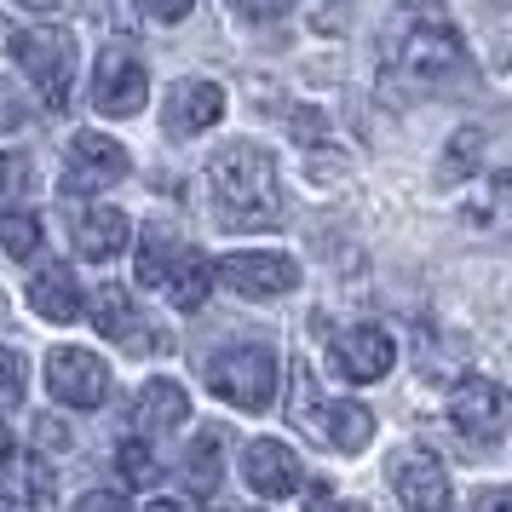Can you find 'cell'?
<instances>
[{
	"mask_svg": "<svg viewBox=\"0 0 512 512\" xmlns=\"http://www.w3.org/2000/svg\"><path fill=\"white\" fill-rule=\"evenodd\" d=\"M472 512H512V489H484L472 501Z\"/></svg>",
	"mask_w": 512,
	"mask_h": 512,
	"instance_id": "e575fe53",
	"label": "cell"
},
{
	"mask_svg": "<svg viewBox=\"0 0 512 512\" xmlns=\"http://www.w3.org/2000/svg\"><path fill=\"white\" fill-rule=\"evenodd\" d=\"M219 472H225V432H196V443H190L185 455V484L196 501H213L219 495Z\"/></svg>",
	"mask_w": 512,
	"mask_h": 512,
	"instance_id": "44dd1931",
	"label": "cell"
},
{
	"mask_svg": "<svg viewBox=\"0 0 512 512\" xmlns=\"http://www.w3.org/2000/svg\"><path fill=\"white\" fill-rule=\"evenodd\" d=\"M311 512H369V507H363V501H334V495L317 484L311 489Z\"/></svg>",
	"mask_w": 512,
	"mask_h": 512,
	"instance_id": "836d02e7",
	"label": "cell"
},
{
	"mask_svg": "<svg viewBox=\"0 0 512 512\" xmlns=\"http://www.w3.org/2000/svg\"><path fill=\"white\" fill-rule=\"evenodd\" d=\"M70 236L75 254L87 259H116L127 242H133V225L121 208H104V202H87V208H70Z\"/></svg>",
	"mask_w": 512,
	"mask_h": 512,
	"instance_id": "4fadbf2b",
	"label": "cell"
},
{
	"mask_svg": "<svg viewBox=\"0 0 512 512\" xmlns=\"http://www.w3.org/2000/svg\"><path fill=\"white\" fill-rule=\"evenodd\" d=\"M449 420L472 443H501L512 426V392L495 386V380H484V374H466L461 386L449 392Z\"/></svg>",
	"mask_w": 512,
	"mask_h": 512,
	"instance_id": "5b68a950",
	"label": "cell"
},
{
	"mask_svg": "<svg viewBox=\"0 0 512 512\" xmlns=\"http://www.w3.org/2000/svg\"><path fill=\"white\" fill-rule=\"evenodd\" d=\"M127 150H121L110 133H75L70 150H64V185L70 190H104L127 179Z\"/></svg>",
	"mask_w": 512,
	"mask_h": 512,
	"instance_id": "9c48e42d",
	"label": "cell"
},
{
	"mask_svg": "<svg viewBox=\"0 0 512 512\" xmlns=\"http://www.w3.org/2000/svg\"><path fill=\"white\" fill-rule=\"evenodd\" d=\"M392 489L409 512H449V472L426 449H403L392 461Z\"/></svg>",
	"mask_w": 512,
	"mask_h": 512,
	"instance_id": "8fae6325",
	"label": "cell"
},
{
	"mask_svg": "<svg viewBox=\"0 0 512 512\" xmlns=\"http://www.w3.org/2000/svg\"><path fill=\"white\" fill-rule=\"evenodd\" d=\"M219 116H225V93H219L213 81H179V87L167 93L162 127L173 139H196V133H208Z\"/></svg>",
	"mask_w": 512,
	"mask_h": 512,
	"instance_id": "5bb4252c",
	"label": "cell"
},
{
	"mask_svg": "<svg viewBox=\"0 0 512 512\" xmlns=\"http://www.w3.org/2000/svg\"><path fill=\"white\" fill-rule=\"evenodd\" d=\"M0 495L12 507H47L52 501V466L41 455H6L0 461Z\"/></svg>",
	"mask_w": 512,
	"mask_h": 512,
	"instance_id": "ac0fdd59",
	"label": "cell"
},
{
	"mask_svg": "<svg viewBox=\"0 0 512 512\" xmlns=\"http://www.w3.org/2000/svg\"><path fill=\"white\" fill-rule=\"evenodd\" d=\"M311 432H323V443H334L340 455H357V449H369V438H374V415L363 403H328Z\"/></svg>",
	"mask_w": 512,
	"mask_h": 512,
	"instance_id": "ffe728a7",
	"label": "cell"
},
{
	"mask_svg": "<svg viewBox=\"0 0 512 512\" xmlns=\"http://www.w3.org/2000/svg\"><path fill=\"white\" fill-rule=\"evenodd\" d=\"M133 420H139L144 438H162V432H179L190 420V397L179 380H144L139 403H133Z\"/></svg>",
	"mask_w": 512,
	"mask_h": 512,
	"instance_id": "e0dca14e",
	"label": "cell"
},
{
	"mask_svg": "<svg viewBox=\"0 0 512 512\" xmlns=\"http://www.w3.org/2000/svg\"><path fill=\"white\" fill-rule=\"evenodd\" d=\"M24 121H29V98L18 93L6 75H0V133H18Z\"/></svg>",
	"mask_w": 512,
	"mask_h": 512,
	"instance_id": "83f0119b",
	"label": "cell"
},
{
	"mask_svg": "<svg viewBox=\"0 0 512 512\" xmlns=\"http://www.w3.org/2000/svg\"><path fill=\"white\" fill-rule=\"evenodd\" d=\"M0 242H6L12 259H29L41 248V219H35V213H6V219H0Z\"/></svg>",
	"mask_w": 512,
	"mask_h": 512,
	"instance_id": "603a6c76",
	"label": "cell"
},
{
	"mask_svg": "<svg viewBox=\"0 0 512 512\" xmlns=\"http://www.w3.org/2000/svg\"><path fill=\"white\" fill-rule=\"evenodd\" d=\"M472 162H478V133H461V139L449 144L438 179H443V185H449V179H466V173H472Z\"/></svg>",
	"mask_w": 512,
	"mask_h": 512,
	"instance_id": "484cf974",
	"label": "cell"
},
{
	"mask_svg": "<svg viewBox=\"0 0 512 512\" xmlns=\"http://www.w3.org/2000/svg\"><path fill=\"white\" fill-rule=\"evenodd\" d=\"M24 185H29V162L24 156H6L0 162V196H24Z\"/></svg>",
	"mask_w": 512,
	"mask_h": 512,
	"instance_id": "f546056e",
	"label": "cell"
},
{
	"mask_svg": "<svg viewBox=\"0 0 512 512\" xmlns=\"http://www.w3.org/2000/svg\"><path fill=\"white\" fill-rule=\"evenodd\" d=\"M6 455H12V432H6V426H0V461H6Z\"/></svg>",
	"mask_w": 512,
	"mask_h": 512,
	"instance_id": "d590c367",
	"label": "cell"
},
{
	"mask_svg": "<svg viewBox=\"0 0 512 512\" xmlns=\"http://www.w3.org/2000/svg\"><path fill=\"white\" fill-rule=\"evenodd\" d=\"M93 323H98V334H110V340L127 346V351H150L156 346V340H150V323H144L139 305H133V294L116 288V282L93 288Z\"/></svg>",
	"mask_w": 512,
	"mask_h": 512,
	"instance_id": "9a60e30c",
	"label": "cell"
},
{
	"mask_svg": "<svg viewBox=\"0 0 512 512\" xmlns=\"http://www.w3.org/2000/svg\"><path fill=\"white\" fill-rule=\"evenodd\" d=\"M397 363V340L374 323H351L346 334H334V369L346 380H386Z\"/></svg>",
	"mask_w": 512,
	"mask_h": 512,
	"instance_id": "30bf717a",
	"label": "cell"
},
{
	"mask_svg": "<svg viewBox=\"0 0 512 512\" xmlns=\"http://www.w3.org/2000/svg\"><path fill=\"white\" fill-rule=\"evenodd\" d=\"M472 219H484V225H495V231H512V179H501V185L489 190V202L472 208Z\"/></svg>",
	"mask_w": 512,
	"mask_h": 512,
	"instance_id": "4316f807",
	"label": "cell"
},
{
	"mask_svg": "<svg viewBox=\"0 0 512 512\" xmlns=\"http://www.w3.org/2000/svg\"><path fill=\"white\" fill-rule=\"evenodd\" d=\"M47 392L64 409H98L110 397V369H104V357H93V351L58 346V351H47Z\"/></svg>",
	"mask_w": 512,
	"mask_h": 512,
	"instance_id": "8992f818",
	"label": "cell"
},
{
	"mask_svg": "<svg viewBox=\"0 0 512 512\" xmlns=\"http://www.w3.org/2000/svg\"><path fill=\"white\" fill-rule=\"evenodd\" d=\"M185 254H190V248L167 231V225H150V231H144V242H139V259H133V277H139L144 288H167Z\"/></svg>",
	"mask_w": 512,
	"mask_h": 512,
	"instance_id": "d6986e66",
	"label": "cell"
},
{
	"mask_svg": "<svg viewBox=\"0 0 512 512\" xmlns=\"http://www.w3.org/2000/svg\"><path fill=\"white\" fill-rule=\"evenodd\" d=\"M208 386H213V397H225L231 409H248V415L271 409V397H277V351L254 346V340L219 351L208 363Z\"/></svg>",
	"mask_w": 512,
	"mask_h": 512,
	"instance_id": "277c9868",
	"label": "cell"
},
{
	"mask_svg": "<svg viewBox=\"0 0 512 512\" xmlns=\"http://www.w3.org/2000/svg\"><path fill=\"white\" fill-rule=\"evenodd\" d=\"M144 98H150V75L127 47H110L93 64V110L98 116H139Z\"/></svg>",
	"mask_w": 512,
	"mask_h": 512,
	"instance_id": "52a82bcc",
	"label": "cell"
},
{
	"mask_svg": "<svg viewBox=\"0 0 512 512\" xmlns=\"http://www.w3.org/2000/svg\"><path fill=\"white\" fill-rule=\"evenodd\" d=\"M116 466H121V478H127V484H150V478H156V455H150V443H121L116 449Z\"/></svg>",
	"mask_w": 512,
	"mask_h": 512,
	"instance_id": "cb8c5ba5",
	"label": "cell"
},
{
	"mask_svg": "<svg viewBox=\"0 0 512 512\" xmlns=\"http://www.w3.org/2000/svg\"><path fill=\"white\" fill-rule=\"evenodd\" d=\"M144 12H150V18H162V24H179V18L196 12V0H144Z\"/></svg>",
	"mask_w": 512,
	"mask_h": 512,
	"instance_id": "4dcf8cb0",
	"label": "cell"
},
{
	"mask_svg": "<svg viewBox=\"0 0 512 512\" xmlns=\"http://www.w3.org/2000/svg\"><path fill=\"white\" fill-rule=\"evenodd\" d=\"M12 58L18 70L41 87V104L47 110H64L70 104V81H75V35L64 24H35L12 35Z\"/></svg>",
	"mask_w": 512,
	"mask_h": 512,
	"instance_id": "3957f363",
	"label": "cell"
},
{
	"mask_svg": "<svg viewBox=\"0 0 512 512\" xmlns=\"http://www.w3.org/2000/svg\"><path fill=\"white\" fill-rule=\"evenodd\" d=\"M75 512H127V501L110 495V489H93V495H81V501H75Z\"/></svg>",
	"mask_w": 512,
	"mask_h": 512,
	"instance_id": "d6a6232c",
	"label": "cell"
},
{
	"mask_svg": "<svg viewBox=\"0 0 512 512\" xmlns=\"http://www.w3.org/2000/svg\"><path fill=\"white\" fill-rule=\"evenodd\" d=\"M29 305H35L47 323H75V317H81V282H75V271L64 265V259H47V265L35 271Z\"/></svg>",
	"mask_w": 512,
	"mask_h": 512,
	"instance_id": "2e32d148",
	"label": "cell"
},
{
	"mask_svg": "<svg viewBox=\"0 0 512 512\" xmlns=\"http://www.w3.org/2000/svg\"><path fill=\"white\" fill-rule=\"evenodd\" d=\"M18 397H24V357L12 346H0V415L18 409Z\"/></svg>",
	"mask_w": 512,
	"mask_h": 512,
	"instance_id": "d4e9b609",
	"label": "cell"
},
{
	"mask_svg": "<svg viewBox=\"0 0 512 512\" xmlns=\"http://www.w3.org/2000/svg\"><path fill=\"white\" fill-rule=\"evenodd\" d=\"M231 6L242 12V18H248V24H271V18H282L294 0H231Z\"/></svg>",
	"mask_w": 512,
	"mask_h": 512,
	"instance_id": "f1b7e54d",
	"label": "cell"
},
{
	"mask_svg": "<svg viewBox=\"0 0 512 512\" xmlns=\"http://www.w3.org/2000/svg\"><path fill=\"white\" fill-rule=\"evenodd\" d=\"M461 81H466V52L443 12H415L386 41V98H397V104L426 93H449Z\"/></svg>",
	"mask_w": 512,
	"mask_h": 512,
	"instance_id": "6da1fadb",
	"label": "cell"
},
{
	"mask_svg": "<svg viewBox=\"0 0 512 512\" xmlns=\"http://www.w3.org/2000/svg\"><path fill=\"white\" fill-rule=\"evenodd\" d=\"M144 512H179V507H173V501H150Z\"/></svg>",
	"mask_w": 512,
	"mask_h": 512,
	"instance_id": "8d00e7d4",
	"label": "cell"
},
{
	"mask_svg": "<svg viewBox=\"0 0 512 512\" xmlns=\"http://www.w3.org/2000/svg\"><path fill=\"white\" fill-rule=\"evenodd\" d=\"M213 277H219V271H213L208 259H202L196 248H190V254L179 259V271H173V282H167V300L179 305V311H196V305L208 300Z\"/></svg>",
	"mask_w": 512,
	"mask_h": 512,
	"instance_id": "7402d4cb",
	"label": "cell"
},
{
	"mask_svg": "<svg viewBox=\"0 0 512 512\" xmlns=\"http://www.w3.org/2000/svg\"><path fill=\"white\" fill-rule=\"evenodd\" d=\"M213 271H219V282L231 288L236 300H277V294H288L300 282V265L288 254H231V259H219Z\"/></svg>",
	"mask_w": 512,
	"mask_h": 512,
	"instance_id": "ba28073f",
	"label": "cell"
},
{
	"mask_svg": "<svg viewBox=\"0 0 512 512\" xmlns=\"http://www.w3.org/2000/svg\"><path fill=\"white\" fill-rule=\"evenodd\" d=\"M242 478H248V489L265 495V501H282V495H294V489L305 484L300 455L277 438H254L242 449Z\"/></svg>",
	"mask_w": 512,
	"mask_h": 512,
	"instance_id": "7c38bea8",
	"label": "cell"
},
{
	"mask_svg": "<svg viewBox=\"0 0 512 512\" xmlns=\"http://www.w3.org/2000/svg\"><path fill=\"white\" fill-rule=\"evenodd\" d=\"M208 190H213V219L225 231H265L282 219V185L277 162L259 144H231L208 162Z\"/></svg>",
	"mask_w": 512,
	"mask_h": 512,
	"instance_id": "7a4b0ae2",
	"label": "cell"
},
{
	"mask_svg": "<svg viewBox=\"0 0 512 512\" xmlns=\"http://www.w3.org/2000/svg\"><path fill=\"white\" fill-rule=\"evenodd\" d=\"M489 47L501 52V64H512V12L489 18Z\"/></svg>",
	"mask_w": 512,
	"mask_h": 512,
	"instance_id": "1f68e13d",
	"label": "cell"
}]
</instances>
